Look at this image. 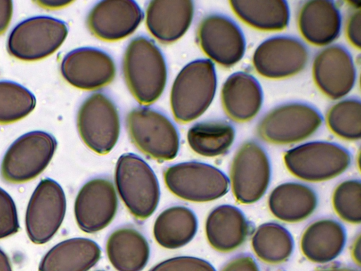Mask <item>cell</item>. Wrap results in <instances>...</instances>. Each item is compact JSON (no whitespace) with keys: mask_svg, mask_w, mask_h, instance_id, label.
<instances>
[{"mask_svg":"<svg viewBox=\"0 0 361 271\" xmlns=\"http://www.w3.org/2000/svg\"><path fill=\"white\" fill-rule=\"evenodd\" d=\"M122 70L128 90L140 104H151L162 95L167 81L166 63L150 38L140 35L128 43Z\"/></svg>","mask_w":361,"mask_h":271,"instance_id":"cell-1","label":"cell"},{"mask_svg":"<svg viewBox=\"0 0 361 271\" xmlns=\"http://www.w3.org/2000/svg\"><path fill=\"white\" fill-rule=\"evenodd\" d=\"M217 78L213 62L199 59L186 64L173 83L170 103L175 119L188 123L202 115L215 96Z\"/></svg>","mask_w":361,"mask_h":271,"instance_id":"cell-2","label":"cell"},{"mask_svg":"<svg viewBox=\"0 0 361 271\" xmlns=\"http://www.w3.org/2000/svg\"><path fill=\"white\" fill-rule=\"evenodd\" d=\"M126 126L133 143L152 159L171 160L178 155V131L160 110L147 106L135 107L126 116Z\"/></svg>","mask_w":361,"mask_h":271,"instance_id":"cell-3","label":"cell"},{"mask_svg":"<svg viewBox=\"0 0 361 271\" xmlns=\"http://www.w3.org/2000/svg\"><path fill=\"white\" fill-rule=\"evenodd\" d=\"M117 192L129 212L145 219L155 211L160 198L157 176L140 156L126 153L119 157L115 169Z\"/></svg>","mask_w":361,"mask_h":271,"instance_id":"cell-4","label":"cell"},{"mask_svg":"<svg viewBox=\"0 0 361 271\" xmlns=\"http://www.w3.org/2000/svg\"><path fill=\"white\" fill-rule=\"evenodd\" d=\"M283 159L294 176L306 181L321 182L343 173L350 167L352 157L338 143L313 141L287 150Z\"/></svg>","mask_w":361,"mask_h":271,"instance_id":"cell-5","label":"cell"},{"mask_svg":"<svg viewBox=\"0 0 361 271\" xmlns=\"http://www.w3.org/2000/svg\"><path fill=\"white\" fill-rule=\"evenodd\" d=\"M323 117L310 104L290 102L267 112L259 121L256 131L263 140L287 145L307 139L322 126Z\"/></svg>","mask_w":361,"mask_h":271,"instance_id":"cell-6","label":"cell"},{"mask_svg":"<svg viewBox=\"0 0 361 271\" xmlns=\"http://www.w3.org/2000/svg\"><path fill=\"white\" fill-rule=\"evenodd\" d=\"M168 189L181 199L205 203L218 199L228 191L229 179L210 164L185 162L168 167L164 173Z\"/></svg>","mask_w":361,"mask_h":271,"instance_id":"cell-7","label":"cell"},{"mask_svg":"<svg viewBox=\"0 0 361 271\" xmlns=\"http://www.w3.org/2000/svg\"><path fill=\"white\" fill-rule=\"evenodd\" d=\"M57 143L50 133L28 132L16 140L6 152L1 175L7 182L20 183L39 175L50 162Z\"/></svg>","mask_w":361,"mask_h":271,"instance_id":"cell-8","label":"cell"},{"mask_svg":"<svg viewBox=\"0 0 361 271\" xmlns=\"http://www.w3.org/2000/svg\"><path fill=\"white\" fill-rule=\"evenodd\" d=\"M77 127L89 148L99 155L109 153L121 131L119 113L114 101L102 92L91 94L79 107Z\"/></svg>","mask_w":361,"mask_h":271,"instance_id":"cell-9","label":"cell"},{"mask_svg":"<svg viewBox=\"0 0 361 271\" xmlns=\"http://www.w3.org/2000/svg\"><path fill=\"white\" fill-rule=\"evenodd\" d=\"M68 26L61 20L35 16L18 23L11 32L7 50L20 60L34 61L54 53L68 35Z\"/></svg>","mask_w":361,"mask_h":271,"instance_id":"cell-10","label":"cell"},{"mask_svg":"<svg viewBox=\"0 0 361 271\" xmlns=\"http://www.w3.org/2000/svg\"><path fill=\"white\" fill-rule=\"evenodd\" d=\"M271 164L264 147L255 140L244 142L231 162L230 181L235 200L242 204L259 200L267 191Z\"/></svg>","mask_w":361,"mask_h":271,"instance_id":"cell-11","label":"cell"},{"mask_svg":"<svg viewBox=\"0 0 361 271\" xmlns=\"http://www.w3.org/2000/svg\"><path fill=\"white\" fill-rule=\"evenodd\" d=\"M66 210V199L61 186L54 180H42L28 202L25 214L27 234L32 242L49 241L61 227Z\"/></svg>","mask_w":361,"mask_h":271,"instance_id":"cell-12","label":"cell"},{"mask_svg":"<svg viewBox=\"0 0 361 271\" xmlns=\"http://www.w3.org/2000/svg\"><path fill=\"white\" fill-rule=\"evenodd\" d=\"M196 40L209 60L225 68L239 62L245 52L246 42L240 28L221 13L209 14L200 20Z\"/></svg>","mask_w":361,"mask_h":271,"instance_id":"cell-13","label":"cell"},{"mask_svg":"<svg viewBox=\"0 0 361 271\" xmlns=\"http://www.w3.org/2000/svg\"><path fill=\"white\" fill-rule=\"evenodd\" d=\"M310 52L305 44L290 35L271 37L256 48L252 56L255 70L269 79H283L301 72Z\"/></svg>","mask_w":361,"mask_h":271,"instance_id":"cell-14","label":"cell"},{"mask_svg":"<svg viewBox=\"0 0 361 271\" xmlns=\"http://www.w3.org/2000/svg\"><path fill=\"white\" fill-rule=\"evenodd\" d=\"M118 197L112 181L106 177H96L80 189L74 205L75 218L79 228L92 234L106 227L118 209Z\"/></svg>","mask_w":361,"mask_h":271,"instance_id":"cell-15","label":"cell"},{"mask_svg":"<svg viewBox=\"0 0 361 271\" xmlns=\"http://www.w3.org/2000/svg\"><path fill=\"white\" fill-rule=\"evenodd\" d=\"M61 73L70 85L81 90H95L114 80L116 68L106 52L95 47H80L63 57Z\"/></svg>","mask_w":361,"mask_h":271,"instance_id":"cell-16","label":"cell"},{"mask_svg":"<svg viewBox=\"0 0 361 271\" xmlns=\"http://www.w3.org/2000/svg\"><path fill=\"white\" fill-rule=\"evenodd\" d=\"M312 78L317 88L327 97H343L352 90L356 81L352 55L341 44L326 47L314 56Z\"/></svg>","mask_w":361,"mask_h":271,"instance_id":"cell-17","label":"cell"},{"mask_svg":"<svg viewBox=\"0 0 361 271\" xmlns=\"http://www.w3.org/2000/svg\"><path fill=\"white\" fill-rule=\"evenodd\" d=\"M142 18L143 13L135 1H100L89 11L87 25L98 39L115 42L133 34Z\"/></svg>","mask_w":361,"mask_h":271,"instance_id":"cell-18","label":"cell"},{"mask_svg":"<svg viewBox=\"0 0 361 271\" xmlns=\"http://www.w3.org/2000/svg\"><path fill=\"white\" fill-rule=\"evenodd\" d=\"M194 16V3L190 0L149 1L145 23L149 33L159 42H175L187 32Z\"/></svg>","mask_w":361,"mask_h":271,"instance_id":"cell-19","label":"cell"},{"mask_svg":"<svg viewBox=\"0 0 361 271\" xmlns=\"http://www.w3.org/2000/svg\"><path fill=\"white\" fill-rule=\"evenodd\" d=\"M341 15L334 1H302L297 12V24L302 37L314 46H326L335 41L341 30Z\"/></svg>","mask_w":361,"mask_h":271,"instance_id":"cell-20","label":"cell"},{"mask_svg":"<svg viewBox=\"0 0 361 271\" xmlns=\"http://www.w3.org/2000/svg\"><path fill=\"white\" fill-rule=\"evenodd\" d=\"M221 102L226 115L236 122L254 119L263 102V92L251 74L238 71L227 78L221 90Z\"/></svg>","mask_w":361,"mask_h":271,"instance_id":"cell-21","label":"cell"},{"mask_svg":"<svg viewBox=\"0 0 361 271\" xmlns=\"http://www.w3.org/2000/svg\"><path fill=\"white\" fill-rule=\"evenodd\" d=\"M249 230V223L243 212L231 205L215 207L205 222V234L209 243L221 253L239 248L245 241Z\"/></svg>","mask_w":361,"mask_h":271,"instance_id":"cell-22","label":"cell"},{"mask_svg":"<svg viewBox=\"0 0 361 271\" xmlns=\"http://www.w3.org/2000/svg\"><path fill=\"white\" fill-rule=\"evenodd\" d=\"M345 241V230L339 222L329 218L320 219L311 223L303 231L300 249L307 260L325 263L339 255Z\"/></svg>","mask_w":361,"mask_h":271,"instance_id":"cell-23","label":"cell"},{"mask_svg":"<svg viewBox=\"0 0 361 271\" xmlns=\"http://www.w3.org/2000/svg\"><path fill=\"white\" fill-rule=\"evenodd\" d=\"M100 257V247L93 240L72 238L52 247L42 259L39 271H87Z\"/></svg>","mask_w":361,"mask_h":271,"instance_id":"cell-24","label":"cell"},{"mask_svg":"<svg viewBox=\"0 0 361 271\" xmlns=\"http://www.w3.org/2000/svg\"><path fill=\"white\" fill-rule=\"evenodd\" d=\"M317 203V194L309 186L299 182H286L271 191L268 207L276 219L293 223L310 217Z\"/></svg>","mask_w":361,"mask_h":271,"instance_id":"cell-25","label":"cell"},{"mask_svg":"<svg viewBox=\"0 0 361 271\" xmlns=\"http://www.w3.org/2000/svg\"><path fill=\"white\" fill-rule=\"evenodd\" d=\"M108 258L117 271H141L149 258V246L136 229L123 227L114 230L106 244Z\"/></svg>","mask_w":361,"mask_h":271,"instance_id":"cell-26","label":"cell"},{"mask_svg":"<svg viewBox=\"0 0 361 271\" xmlns=\"http://www.w3.org/2000/svg\"><path fill=\"white\" fill-rule=\"evenodd\" d=\"M197 219L194 212L183 205H174L157 217L153 234L157 243L168 249H176L188 243L195 236Z\"/></svg>","mask_w":361,"mask_h":271,"instance_id":"cell-27","label":"cell"},{"mask_svg":"<svg viewBox=\"0 0 361 271\" xmlns=\"http://www.w3.org/2000/svg\"><path fill=\"white\" fill-rule=\"evenodd\" d=\"M229 4L240 20L259 30L281 31L289 23V6L284 0H237Z\"/></svg>","mask_w":361,"mask_h":271,"instance_id":"cell-28","label":"cell"},{"mask_svg":"<svg viewBox=\"0 0 361 271\" xmlns=\"http://www.w3.org/2000/svg\"><path fill=\"white\" fill-rule=\"evenodd\" d=\"M235 136V128L229 122L208 120L192 125L187 133V140L195 153L214 157L228 152L234 142Z\"/></svg>","mask_w":361,"mask_h":271,"instance_id":"cell-29","label":"cell"},{"mask_svg":"<svg viewBox=\"0 0 361 271\" xmlns=\"http://www.w3.org/2000/svg\"><path fill=\"white\" fill-rule=\"evenodd\" d=\"M255 254L262 262L278 265L291 255L294 246L292 235L276 222H267L255 230L251 240Z\"/></svg>","mask_w":361,"mask_h":271,"instance_id":"cell-30","label":"cell"},{"mask_svg":"<svg viewBox=\"0 0 361 271\" xmlns=\"http://www.w3.org/2000/svg\"><path fill=\"white\" fill-rule=\"evenodd\" d=\"M361 103L357 97H349L334 104L326 114L330 131L338 137L356 141L361 136Z\"/></svg>","mask_w":361,"mask_h":271,"instance_id":"cell-31","label":"cell"},{"mask_svg":"<svg viewBox=\"0 0 361 271\" xmlns=\"http://www.w3.org/2000/svg\"><path fill=\"white\" fill-rule=\"evenodd\" d=\"M34 95L23 85L9 80L0 81V124L20 120L34 109Z\"/></svg>","mask_w":361,"mask_h":271,"instance_id":"cell-32","label":"cell"},{"mask_svg":"<svg viewBox=\"0 0 361 271\" xmlns=\"http://www.w3.org/2000/svg\"><path fill=\"white\" fill-rule=\"evenodd\" d=\"M334 211L341 219L351 224L361 222V182L348 179L340 183L332 196Z\"/></svg>","mask_w":361,"mask_h":271,"instance_id":"cell-33","label":"cell"},{"mask_svg":"<svg viewBox=\"0 0 361 271\" xmlns=\"http://www.w3.org/2000/svg\"><path fill=\"white\" fill-rule=\"evenodd\" d=\"M19 227L15 203L11 195L0 188V239L17 233Z\"/></svg>","mask_w":361,"mask_h":271,"instance_id":"cell-34","label":"cell"},{"mask_svg":"<svg viewBox=\"0 0 361 271\" xmlns=\"http://www.w3.org/2000/svg\"><path fill=\"white\" fill-rule=\"evenodd\" d=\"M149 271H216L207 261L192 256H178L165 260Z\"/></svg>","mask_w":361,"mask_h":271,"instance_id":"cell-35","label":"cell"},{"mask_svg":"<svg viewBox=\"0 0 361 271\" xmlns=\"http://www.w3.org/2000/svg\"><path fill=\"white\" fill-rule=\"evenodd\" d=\"M361 14L360 9L354 8L347 17L345 33L347 40L355 48L360 49Z\"/></svg>","mask_w":361,"mask_h":271,"instance_id":"cell-36","label":"cell"},{"mask_svg":"<svg viewBox=\"0 0 361 271\" xmlns=\"http://www.w3.org/2000/svg\"><path fill=\"white\" fill-rule=\"evenodd\" d=\"M221 271H259V269L252 256L240 254L231 259Z\"/></svg>","mask_w":361,"mask_h":271,"instance_id":"cell-37","label":"cell"},{"mask_svg":"<svg viewBox=\"0 0 361 271\" xmlns=\"http://www.w3.org/2000/svg\"><path fill=\"white\" fill-rule=\"evenodd\" d=\"M13 14V1L0 0V35L7 29Z\"/></svg>","mask_w":361,"mask_h":271,"instance_id":"cell-38","label":"cell"},{"mask_svg":"<svg viewBox=\"0 0 361 271\" xmlns=\"http://www.w3.org/2000/svg\"><path fill=\"white\" fill-rule=\"evenodd\" d=\"M314 271H360L355 267L338 263H334L317 268Z\"/></svg>","mask_w":361,"mask_h":271,"instance_id":"cell-39","label":"cell"},{"mask_svg":"<svg viewBox=\"0 0 361 271\" xmlns=\"http://www.w3.org/2000/svg\"><path fill=\"white\" fill-rule=\"evenodd\" d=\"M73 1L69 0H38L35 3L39 6L46 8H59L66 6L71 4Z\"/></svg>","mask_w":361,"mask_h":271,"instance_id":"cell-40","label":"cell"},{"mask_svg":"<svg viewBox=\"0 0 361 271\" xmlns=\"http://www.w3.org/2000/svg\"><path fill=\"white\" fill-rule=\"evenodd\" d=\"M351 256L355 264L360 267L361 261V241L360 234L355 239L352 244Z\"/></svg>","mask_w":361,"mask_h":271,"instance_id":"cell-41","label":"cell"},{"mask_svg":"<svg viewBox=\"0 0 361 271\" xmlns=\"http://www.w3.org/2000/svg\"><path fill=\"white\" fill-rule=\"evenodd\" d=\"M0 271H12L11 264L7 255L0 248Z\"/></svg>","mask_w":361,"mask_h":271,"instance_id":"cell-42","label":"cell"},{"mask_svg":"<svg viewBox=\"0 0 361 271\" xmlns=\"http://www.w3.org/2000/svg\"><path fill=\"white\" fill-rule=\"evenodd\" d=\"M98 271H103V270H98Z\"/></svg>","mask_w":361,"mask_h":271,"instance_id":"cell-43","label":"cell"}]
</instances>
